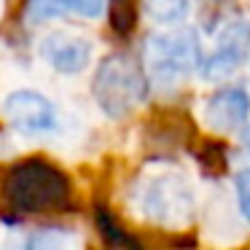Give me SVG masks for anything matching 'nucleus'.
I'll return each instance as SVG.
<instances>
[{"mask_svg":"<svg viewBox=\"0 0 250 250\" xmlns=\"http://www.w3.org/2000/svg\"><path fill=\"white\" fill-rule=\"evenodd\" d=\"M3 194L8 205L19 212L57 210L70 196V183L65 172L43 159H27L11 167L3 180Z\"/></svg>","mask_w":250,"mask_h":250,"instance_id":"obj_1","label":"nucleus"},{"mask_svg":"<svg viewBox=\"0 0 250 250\" xmlns=\"http://www.w3.org/2000/svg\"><path fill=\"white\" fill-rule=\"evenodd\" d=\"M205 62L202 41L196 30H178V33L151 35L143 46V65L148 81L169 89L183 83L191 73H196Z\"/></svg>","mask_w":250,"mask_h":250,"instance_id":"obj_2","label":"nucleus"},{"mask_svg":"<svg viewBox=\"0 0 250 250\" xmlns=\"http://www.w3.org/2000/svg\"><path fill=\"white\" fill-rule=\"evenodd\" d=\"M92 92L103 113L110 119L129 116L148 94V73L140 62L126 54H110L100 62Z\"/></svg>","mask_w":250,"mask_h":250,"instance_id":"obj_3","label":"nucleus"},{"mask_svg":"<svg viewBox=\"0 0 250 250\" xmlns=\"http://www.w3.org/2000/svg\"><path fill=\"white\" fill-rule=\"evenodd\" d=\"M135 205L153 223L183 226L194 215V191L180 172H156L135 188Z\"/></svg>","mask_w":250,"mask_h":250,"instance_id":"obj_4","label":"nucleus"},{"mask_svg":"<svg viewBox=\"0 0 250 250\" xmlns=\"http://www.w3.org/2000/svg\"><path fill=\"white\" fill-rule=\"evenodd\" d=\"M248 57H250V22L231 19V22H223L215 49H212V54L205 57L199 73L205 81H223L231 73H237Z\"/></svg>","mask_w":250,"mask_h":250,"instance_id":"obj_5","label":"nucleus"},{"mask_svg":"<svg viewBox=\"0 0 250 250\" xmlns=\"http://www.w3.org/2000/svg\"><path fill=\"white\" fill-rule=\"evenodd\" d=\"M3 116L24 135H46L57 129V110L49 97L33 89H17L3 100Z\"/></svg>","mask_w":250,"mask_h":250,"instance_id":"obj_6","label":"nucleus"},{"mask_svg":"<svg viewBox=\"0 0 250 250\" xmlns=\"http://www.w3.org/2000/svg\"><path fill=\"white\" fill-rule=\"evenodd\" d=\"M38 51L57 73L76 76V73H83L89 65H92L94 43L89 38H83V35H78V33L60 30V33L46 35V38L41 41Z\"/></svg>","mask_w":250,"mask_h":250,"instance_id":"obj_7","label":"nucleus"},{"mask_svg":"<svg viewBox=\"0 0 250 250\" xmlns=\"http://www.w3.org/2000/svg\"><path fill=\"white\" fill-rule=\"evenodd\" d=\"M205 124L218 135L242 129L250 119V94L242 86H221L205 100Z\"/></svg>","mask_w":250,"mask_h":250,"instance_id":"obj_8","label":"nucleus"},{"mask_svg":"<svg viewBox=\"0 0 250 250\" xmlns=\"http://www.w3.org/2000/svg\"><path fill=\"white\" fill-rule=\"evenodd\" d=\"M148 19L164 27H175L188 17V0H143Z\"/></svg>","mask_w":250,"mask_h":250,"instance_id":"obj_9","label":"nucleus"},{"mask_svg":"<svg viewBox=\"0 0 250 250\" xmlns=\"http://www.w3.org/2000/svg\"><path fill=\"white\" fill-rule=\"evenodd\" d=\"M67 11L65 0H27L24 3V17L30 24H43L51 19H60Z\"/></svg>","mask_w":250,"mask_h":250,"instance_id":"obj_10","label":"nucleus"},{"mask_svg":"<svg viewBox=\"0 0 250 250\" xmlns=\"http://www.w3.org/2000/svg\"><path fill=\"white\" fill-rule=\"evenodd\" d=\"M137 22V6L132 0H110V24L119 35H126Z\"/></svg>","mask_w":250,"mask_h":250,"instance_id":"obj_11","label":"nucleus"},{"mask_svg":"<svg viewBox=\"0 0 250 250\" xmlns=\"http://www.w3.org/2000/svg\"><path fill=\"white\" fill-rule=\"evenodd\" d=\"M97 223H100V231L108 237V242H113V245H124V248H135V239H129L121 229H116V223H113V218L108 215L105 210H97Z\"/></svg>","mask_w":250,"mask_h":250,"instance_id":"obj_12","label":"nucleus"},{"mask_svg":"<svg viewBox=\"0 0 250 250\" xmlns=\"http://www.w3.org/2000/svg\"><path fill=\"white\" fill-rule=\"evenodd\" d=\"M234 191H237L239 212L245 215V221H250V167L237 172V178H234Z\"/></svg>","mask_w":250,"mask_h":250,"instance_id":"obj_13","label":"nucleus"},{"mask_svg":"<svg viewBox=\"0 0 250 250\" xmlns=\"http://www.w3.org/2000/svg\"><path fill=\"white\" fill-rule=\"evenodd\" d=\"M67 8L76 14H81V17L86 19H94L103 14V6H105V0H65Z\"/></svg>","mask_w":250,"mask_h":250,"instance_id":"obj_14","label":"nucleus"},{"mask_svg":"<svg viewBox=\"0 0 250 250\" xmlns=\"http://www.w3.org/2000/svg\"><path fill=\"white\" fill-rule=\"evenodd\" d=\"M70 242V237H60V234H49V237H41V234H33V237L27 239V248H60V245H67Z\"/></svg>","mask_w":250,"mask_h":250,"instance_id":"obj_15","label":"nucleus"},{"mask_svg":"<svg viewBox=\"0 0 250 250\" xmlns=\"http://www.w3.org/2000/svg\"><path fill=\"white\" fill-rule=\"evenodd\" d=\"M239 140H242V148H245V151H250V124L242 126V137H239Z\"/></svg>","mask_w":250,"mask_h":250,"instance_id":"obj_16","label":"nucleus"},{"mask_svg":"<svg viewBox=\"0 0 250 250\" xmlns=\"http://www.w3.org/2000/svg\"><path fill=\"white\" fill-rule=\"evenodd\" d=\"M0 8H3V0H0Z\"/></svg>","mask_w":250,"mask_h":250,"instance_id":"obj_17","label":"nucleus"},{"mask_svg":"<svg viewBox=\"0 0 250 250\" xmlns=\"http://www.w3.org/2000/svg\"><path fill=\"white\" fill-rule=\"evenodd\" d=\"M248 60H250V57H248Z\"/></svg>","mask_w":250,"mask_h":250,"instance_id":"obj_18","label":"nucleus"}]
</instances>
